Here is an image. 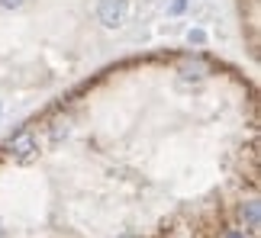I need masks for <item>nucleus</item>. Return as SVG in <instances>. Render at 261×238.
Instances as JSON below:
<instances>
[{"label":"nucleus","mask_w":261,"mask_h":238,"mask_svg":"<svg viewBox=\"0 0 261 238\" xmlns=\"http://www.w3.org/2000/svg\"><path fill=\"white\" fill-rule=\"evenodd\" d=\"M7 152L16 164H29V161H36V155H39V138L29 132V129H19L16 135L7 138Z\"/></svg>","instance_id":"obj_1"},{"label":"nucleus","mask_w":261,"mask_h":238,"mask_svg":"<svg viewBox=\"0 0 261 238\" xmlns=\"http://www.w3.org/2000/svg\"><path fill=\"white\" fill-rule=\"evenodd\" d=\"M126 10H129L126 0H100L97 16H100V23H103L107 29H119L126 23Z\"/></svg>","instance_id":"obj_2"},{"label":"nucleus","mask_w":261,"mask_h":238,"mask_svg":"<svg viewBox=\"0 0 261 238\" xmlns=\"http://www.w3.org/2000/svg\"><path fill=\"white\" fill-rule=\"evenodd\" d=\"M239 219L245 222L248 232H258V225H261V206H258V200H245L242 206H239Z\"/></svg>","instance_id":"obj_3"},{"label":"nucleus","mask_w":261,"mask_h":238,"mask_svg":"<svg viewBox=\"0 0 261 238\" xmlns=\"http://www.w3.org/2000/svg\"><path fill=\"white\" fill-rule=\"evenodd\" d=\"M206 71H210V65L203 62V58H194V55H187L184 58V68H180V74L184 77H206Z\"/></svg>","instance_id":"obj_4"},{"label":"nucleus","mask_w":261,"mask_h":238,"mask_svg":"<svg viewBox=\"0 0 261 238\" xmlns=\"http://www.w3.org/2000/svg\"><path fill=\"white\" fill-rule=\"evenodd\" d=\"M187 42L194 45V48H203L206 45V33H203V29H190V33H187Z\"/></svg>","instance_id":"obj_5"},{"label":"nucleus","mask_w":261,"mask_h":238,"mask_svg":"<svg viewBox=\"0 0 261 238\" xmlns=\"http://www.w3.org/2000/svg\"><path fill=\"white\" fill-rule=\"evenodd\" d=\"M65 135H68V123H52V129H48V138H52V142H62Z\"/></svg>","instance_id":"obj_6"},{"label":"nucleus","mask_w":261,"mask_h":238,"mask_svg":"<svg viewBox=\"0 0 261 238\" xmlns=\"http://www.w3.org/2000/svg\"><path fill=\"white\" fill-rule=\"evenodd\" d=\"M184 10H187V0H171V7H168V13H171V16H180Z\"/></svg>","instance_id":"obj_7"},{"label":"nucleus","mask_w":261,"mask_h":238,"mask_svg":"<svg viewBox=\"0 0 261 238\" xmlns=\"http://www.w3.org/2000/svg\"><path fill=\"white\" fill-rule=\"evenodd\" d=\"M219 238H248V235H245L242 229H226V232L219 235Z\"/></svg>","instance_id":"obj_8"},{"label":"nucleus","mask_w":261,"mask_h":238,"mask_svg":"<svg viewBox=\"0 0 261 238\" xmlns=\"http://www.w3.org/2000/svg\"><path fill=\"white\" fill-rule=\"evenodd\" d=\"M0 7H4V10H16V7H23V0H0Z\"/></svg>","instance_id":"obj_9"},{"label":"nucleus","mask_w":261,"mask_h":238,"mask_svg":"<svg viewBox=\"0 0 261 238\" xmlns=\"http://www.w3.org/2000/svg\"><path fill=\"white\" fill-rule=\"evenodd\" d=\"M0 238H7V225H4V219H0Z\"/></svg>","instance_id":"obj_10"},{"label":"nucleus","mask_w":261,"mask_h":238,"mask_svg":"<svg viewBox=\"0 0 261 238\" xmlns=\"http://www.w3.org/2000/svg\"><path fill=\"white\" fill-rule=\"evenodd\" d=\"M119 238H142V235H133V232H123V235H119Z\"/></svg>","instance_id":"obj_11"}]
</instances>
